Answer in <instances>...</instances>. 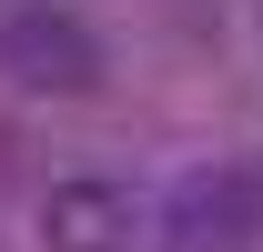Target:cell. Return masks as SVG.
Listing matches in <instances>:
<instances>
[{"mask_svg":"<svg viewBox=\"0 0 263 252\" xmlns=\"http://www.w3.org/2000/svg\"><path fill=\"white\" fill-rule=\"evenodd\" d=\"M31 232H41V252H132L142 202H132V182H111V172H71V182L41 192Z\"/></svg>","mask_w":263,"mask_h":252,"instance_id":"1","label":"cell"},{"mask_svg":"<svg viewBox=\"0 0 263 252\" xmlns=\"http://www.w3.org/2000/svg\"><path fill=\"white\" fill-rule=\"evenodd\" d=\"M0 71H10V81H31V91H91V81H101V40L81 31L71 10L31 0V10H10V20H0Z\"/></svg>","mask_w":263,"mask_h":252,"instance_id":"2","label":"cell"},{"mask_svg":"<svg viewBox=\"0 0 263 252\" xmlns=\"http://www.w3.org/2000/svg\"><path fill=\"white\" fill-rule=\"evenodd\" d=\"M172 232L182 242H243V232H263V152L243 161H213V172H193V182L172 192Z\"/></svg>","mask_w":263,"mask_h":252,"instance_id":"3","label":"cell"}]
</instances>
